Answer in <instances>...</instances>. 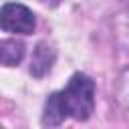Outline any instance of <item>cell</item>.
Masks as SVG:
<instances>
[{"label":"cell","instance_id":"obj_6","mask_svg":"<svg viewBox=\"0 0 129 129\" xmlns=\"http://www.w3.org/2000/svg\"><path fill=\"white\" fill-rule=\"evenodd\" d=\"M40 2H48V4H58L60 0H40Z\"/></svg>","mask_w":129,"mask_h":129},{"label":"cell","instance_id":"obj_2","mask_svg":"<svg viewBox=\"0 0 129 129\" xmlns=\"http://www.w3.org/2000/svg\"><path fill=\"white\" fill-rule=\"evenodd\" d=\"M36 26L32 10L22 4L8 2L0 8V28L14 34H30Z\"/></svg>","mask_w":129,"mask_h":129},{"label":"cell","instance_id":"obj_5","mask_svg":"<svg viewBox=\"0 0 129 129\" xmlns=\"http://www.w3.org/2000/svg\"><path fill=\"white\" fill-rule=\"evenodd\" d=\"M67 113H64V107H62V101H60V95L58 93H52L44 105V115H42V123L44 125H60L64 121Z\"/></svg>","mask_w":129,"mask_h":129},{"label":"cell","instance_id":"obj_3","mask_svg":"<svg viewBox=\"0 0 129 129\" xmlns=\"http://www.w3.org/2000/svg\"><path fill=\"white\" fill-rule=\"evenodd\" d=\"M56 58V52L54 48H50L48 44L40 42L34 52H32V60H30V73L34 77H44L50 69H52V62Z\"/></svg>","mask_w":129,"mask_h":129},{"label":"cell","instance_id":"obj_1","mask_svg":"<svg viewBox=\"0 0 129 129\" xmlns=\"http://www.w3.org/2000/svg\"><path fill=\"white\" fill-rule=\"evenodd\" d=\"M58 95L67 115H71L77 121H85L91 117L95 107V83L87 75H73L64 91Z\"/></svg>","mask_w":129,"mask_h":129},{"label":"cell","instance_id":"obj_4","mask_svg":"<svg viewBox=\"0 0 129 129\" xmlns=\"http://www.w3.org/2000/svg\"><path fill=\"white\" fill-rule=\"evenodd\" d=\"M24 56V44L20 40H0V64L14 67Z\"/></svg>","mask_w":129,"mask_h":129}]
</instances>
